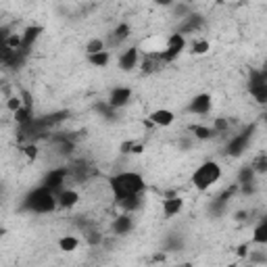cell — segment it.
I'll use <instances>...</instances> for the list:
<instances>
[{"label": "cell", "instance_id": "29", "mask_svg": "<svg viewBox=\"0 0 267 267\" xmlns=\"http://www.w3.org/2000/svg\"><path fill=\"white\" fill-rule=\"evenodd\" d=\"M23 152H25V157L29 159V161H33L38 157V146H33V144H29V146H25L23 148Z\"/></svg>", "mask_w": 267, "mask_h": 267}, {"label": "cell", "instance_id": "24", "mask_svg": "<svg viewBox=\"0 0 267 267\" xmlns=\"http://www.w3.org/2000/svg\"><path fill=\"white\" fill-rule=\"evenodd\" d=\"M190 131L194 134V138H196V140H209V138L213 136V131H215V129L205 127V125H192Z\"/></svg>", "mask_w": 267, "mask_h": 267}, {"label": "cell", "instance_id": "36", "mask_svg": "<svg viewBox=\"0 0 267 267\" xmlns=\"http://www.w3.org/2000/svg\"><path fill=\"white\" fill-rule=\"evenodd\" d=\"M265 123H267V113H265Z\"/></svg>", "mask_w": 267, "mask_h": 267}, {"label": "cell", "instance_id": "16", "mask_svg": "<svg viewBox=\"0 0 267 267\" xmlns=\"http://www.w3.org/2000/svg\"><path fill=\"white\" fill-rule=\"evenodd\" d=\"M129 33H131L129 25H127V23H119V25L113 29V33H111V44H113V46H115V44H121L123 40L129 38Z\"/></svg>", "mask_w": 267, "mask_h": 267}, {"label": "cell", "instance_id": "9", "mask_svg": "<svg viewBox=\"0 0 267 267\" xmlns=\"http://www.w3.org/2000/svg\"><path fill=\"white\" fill-rule=\"evenodd\" d=\"M129 98H131V90L129 88H115L109 96L107 103L117 111V109H123L127 103H129Z\"/></svg>", "mask_w": 267, "mask_h": 267}, {"label": "cell", "instance_id": "21", "mask_svg": "<svg viewBox=\"0 0 267 267\" xmlns=\"http://www.w3.org/2000/svg\"><path fill=\"white\" fill-rule=\"evenodd\" d=\"M13 115H15V121H17L19 125H25V123H29V121L33 119V117H31V107H29V105H21Z\"/></svg>", "mask_w": 267, "mask_h": 267}, {"label": "cell", "instance_id": "12", "mask_svg": "<svg viewBox=\"0 0 267 267\" xmlns=\"http://www.w3.org/2000/svg\"><path fill=\"white\" fill-rule=\"evenodd\" d=\"M42 31H44V29H42L40 25H29V27L21 33V36H23V48H21V50L27 52V50L33 46V42H36V40L40 38V33H42Z\"/></svg>", "mask_w": 267, "mask_h": 267}, {"label": "cell", "instance_id": "35", "mask_svg": "<svg viewBox=\"0 0 267 267\" xmlns=\"http://www.w3.org/2000/svg\"><path fill=\"white\" fill-rule=\"evenodd\" d=\"M182 3H186V5H188V3H194V0H182Z\"/></svg>", "mask_w": 267, "mask_h": 267}, {"label": "cell", "instance_id": "10", "mask_svg": "<svg viewBox=\"0 0 267 267\" xmlns=\"http://www.w3.org/2000/svg\"><path fill=\"white\" fill-rule=\"evenodd\" d=\"M174 121H176V115L169 109H157V111L150 113V123H155L159 127H167V125H171Z\"/></svg>", "mask_w": 267, "mask_h": 267}, {"label": "cell", "instance_id": "11", "mask_svg": "<svg viewBox=\"0 0 267 267\" xmlns=\"http://www.w3.org/2000/svg\"><path fill=\"white\" fill-rule=\"evenodd\" d=\"M56 198H59V207H63V209H71V207L78 205L80 194H78L75 190H65V188H63V190L56 194Z\"/></svg>", "mask_w": 267, "mask_h": 267}, {"label": "cell", "instance_id": "22", "mask_svg": "<svg viewBox=\"0 0 267 267\" xmlns=\"http://www.w3.org/2000/svg\"><path fill=\"white\" fill-rule=\"evenodd\" d=\"M78 246H80V240H78L75 236H63V238L59 240V249L65 251V253H73Z\"/></svg>", "mask_w": 267, "mask_h": 267}, {"label": "cell", "instance_id": "32", "mask_svg": "<svg viewBox=\"0 0 267 267\" xmlns=\"http://www.w3.org/2000/svg\"><path fill=\"white\" fill-rule=\"evenodd\" d=\"M155 3H157L159 7H174L176 0H155Z\"/></svg>", "mask_w": 267, "mask_h": 267}, {"label": "cell", "instance_id": "8", "mask_svg": "<svg viewBox=\"0 0 267 267\" xmlns=\"http://www.w3.org/2000/svg\"><path fill=\"white\" fill-rule=\"evenodd\" d=\"M65 176H67V169H52L46 178H44V186L50 188L54 194H59L63 190V184H65Z\"/></svg>", "mask_w": 267, "mask_h": 267}, {"label": "cell", "instance_id": "14", "mask_svg": "<svg viewBox=\"0 0 267 267\" xmlns=\"http://www.w3.org/2000/svg\"><path fill=\"white\" fill-rule=\"evenodd\" d=\"M131 227H134V221H131L129 213L119 215V217L115 219V223H113V232H115V234H119V236H125V234H127Z\"/></svg>", "mask_w": 267, "mask_h": 267}, {"label": "cell", "instance_id": "18", "mask_svg": "<svg viewBox=\"0 0 267 267\" xmlns=\"http://www.w3.org/2000/svg\"><path fill=\"white\" fill-rule=\"evenodd\" d=\"M109 61H111V52L109 50H100V52L88 54V63L94 65V67H107Z\"/></svg>", "mask_w": 267, "mask_h": 267}, {"label": "cell", "instance_id": "37", "mask_svg": "<svg viewBox=\"0 0 267 267\" xmlns=\"http://www.w3.org/2000/svg\"><path fill=\"white\" fill-rule=\"evenodd\" d=\"M265 67H267V61H265Z\"/></svg>", "mask_w": 267, "mask_h": 267}, {"label": "cell", "instance_id": "13", "mask_svg": "<svg viewBox=\"0 0 267 267\" xmlns=\"http://www.w3.org/2000/svg\"><path fill=\"white\" fill-rule=\"evenodd\" d=\"M182 207H184V200L180 196H171L163 203V213H165V217H174L182 211Z\"/></svg>", "mask_w": 267, "mask_h": 267}, {"label": "cell", "instance_id": "7", "mask_svg": "<svg viewBox=\"0 0 267 267\" xmlns=\"http://www.w3.org/2000/svg\"><path fill=\"white\" fill-rule=\"evenodd\" d=\"M140 63V50L138 48H127L121 56H119V69L121 71H134Z\"/></svg>", "mask_w": 267, "mask_h": 267}, {"label": "cell", "instance_id": "33", "mask_svg": "<svg viewBox=\"0 0 267 267\" xmlns=\"http://www.w3.org/2000/svg\"><path fill=\"white\" fill-rule=\"evenodd\" d=\"M244 215H246V213H244V211H240V213H236V219H238V221H242V219H244Z\"/></svg>", "mask_w": 267, "mask_h": 267}, {"label": "cell", "instance_id": "15", "mask_svg": "<svg viewBox=\"0 0 267 267\" xmlns=\"http://www.w3.org/2000/svg\"><path fill=\"white\" fill-rule=\"evenodd\" d=\"M200 25H203V17L200 15H194V13H190V15H186L184 17V21H182V27H180V31L182 33H188V31H196Z\"/></svg>", "mask_w": 267, "mask_h": 267}, {"label": "cell", "instance_id": "25", "mask_svg": "<svg viewBox=\"0 0 267 267\" xmlns=\"http://www.w3.org/2000/svg\"><path fill=\"white\" fill-rule=\"evenodd\" d=\"M251 167L255 169V174H267V155H265V152L257 155V157L253 159Z\"/></svg>", "mask_w": 267, "mask_h": 267}, {"label": "cell", "instance_id": "20", "mask_svg": "<svg viewBox=\"0 0 267 267\" xmlns=\"http://www.w3.org/2000/svg\"><path fill=\"white\" fill-rule=\"evenodd\" d=\"M253 242H255V244H267V217L255 227V232H253Z\"/></svg>", "mask_w": 267, "mask_h": 267}, {"label": "cell", "instance_id": "4", "mask_svg": "<svg viewBox=\"0 0 267 267\" xmlns=\"http://www.w3.org/2000/svg\"><path fill=\"white\" fill-rule=\"evenodd\" d=\"M184 48H186L184 33H182V31H176V33H171V36L167 38V46H165V50L159 52V54H161L163 63H171V61H176V59L184 52Z\"/></svg>", "mask_w": 267, "mask_h": 267}, {"label": "cell", "instance_id": "6", "mask_svg": "<svg viewBox=\"0 0 267 267\" xmlns=\"http://www.w3.org/2000/svg\"><path fill=\"white\" fill-rule=\"evenodd\" d=\"M211 107H213V98H211V94H196L192 100H190V105H188V111L192 113V115H207L209 111H211Z\"/></svg>", "mask_w": 267, "mask_h": 267}, {"label": "cell", "instance_id": "17", "mask_svg": "<svg viewBox=\"0 0 267 267\" xmlns=\"http://www.w3.org/2000/svg\"><path fill=\"white\" fill-rule=\"evenodd\" d=\"M119 205H121V209H123L125 213H131V211H138V209L142 207V198H140V194L127 196V198H121V200H119Z\"/></svg>", "mask_w": 267, "mask_h": 267}, {"label": "cell", "instance_id": "31", "mask_svg": "<svg viewBox=\"0 0 267 267\" xmlns=\"http://www.w3.org/2000/svg\"><path fill=\"white\" fill-rule=\"evenodd\" d=\"M227 129V121L225 119H215V131H225Z\"/></svg>", "mask_w": 267, "mask_h": 267}, {"label": "cell", "instance_id": "27", "mask_svg": "<svg viewBox=\"0 0 267 267\" xmlns=\"http://www.w3.org/2000/svg\"><path fill=\"white\" fill-rule=\"evenodd\" d=\"M209 48H211V44H209L207 40H196V42L192 44V54H207Z\"/></svg>", "mask_w": 267, "mask_h": 267}, {"label": "cell", "instance_id": "5", "mask_svg": "<svg viewBox=\"0 0 267 267\" xmlns=\"http://www.w3.org/2000/svg\"><path fill=\"white\" fill-rule=\"evenodd\" d=\"M253 131H255V127L251 125V127H246L244 131L236 134V136H234V138L227 142L225 152H227L230 157H240V155H244V150H246V148H249V144H251Z\"/></svg>", "mask_w": 267, "mask_h": 267}, {"label": "cell", "instance_id": "26", "mask_svg": "<svg viewBox=\"0 0 267 267\" xmlns=\"http://www.w3.org/2000/svg\"><path fill=\"white\" fill-rule=\"evenodd\" d=\"M100 50H105V40H100V38H94L86 44V54H94V52H100Z\"/></svg>", "mask_w": 267, "mask_h": 267}, {"label": "cell", "instance_id": "23", "mask_svg": "<svg viewBox=\"0 0 267 267\" xmlns=\"http://www.w3.org/2000/svg\"><path fill=\"white\" fill-rule=\"evenodd\" d=\"M255 169L251 165H244L242 169L238 171V186H242V184H253V180H255Z\"/></svg>", "mask_w": 267, "mask_h": 267}, {"label": "cell", "instance_id": "19", "mask_svg": "<svg viewBox=\"0 0 267 267\" xmlns=\"http://www.w3.org/2000/svg\"><path fill=\"white\" fill-rule=\"evenodd\" d=\"M251 96L257 100L259 105H267V82L263 84H257V86H251Z\"/></svg>", "mask_w": 267, "mask_h": 267}, {"label": "cell", "instance_id": "30", "mask_svg": "<svg viewBox=\"0 0 267 267\" xmlns=\"http://www.w3.org/2000/svg\"><path fill=\"white\" fill-rule=\"evenodd\" d=\"M21 105H23V103H21V98H19V96H13V98H9V103H7V107H9L13 113H15V111H17Z\"/></svg>", "mask_w": 267, "mask_h": 267}, {"label": "cell", "instance_id": "3", "mask_svg": "<svg viewBox=\"0 0 267 267\" xmlns=\"http://www.w3.org/2000/svg\"><path fill=\"white\" fill-rule=\"evenodd\" d=\"M219 180H221V167L215 161L200 163V167H196V171L192 174V184L196 190H209Z\"/></svg>", "mask_w": 267, "mask_h": 267}, {"label": "cell", "instance_id": "2", "mask_svg": "<svg viewBox=\"0 0 267 267\" xmlns=\"http://www.w3.org/2000/svg\"><path fill=\"white\" fill-rule=\"evenodd\" d=\"M56 207H59L56 194H54L50 188H46L44 184H42L40 188H36V190H31V192L25 196V200H23V209H27V211H31V213H40V215L52 213Z\"/></svg>", "mask_w": 267, "mask_h": 267}, {"label": "cell", "instance_id": "1", "mask_svg": "<svg viewBox=\"0 0 267 267\" xmlns=\"http://www.w3.org/2000/svg\"><path fill=\"white\" fill-rule=\"evenodd\" d=\"M109 186H111V192L117 200L121 198H127V196H136V194H142L146 184H144V178L140 174H134V171H121L117 176H113L109 180Z\"/></svg>", "mask_w": 267, "mask_h": 267}, {"label": "cell", "instance_id": "34", "mask_svg": "<svg viewBox=\"0 0 267 267\" xmlns=\"http://www.w3.org/2000/svg\"><path fill=\"white\" fill-rule=\"evenodd\" d=\"M238 255L244 257V255H246V246H240V249H238Z\"/></svg>", "mask_w": 267, "mask_h": 267}, {"label": "cell", "instance_id": "28", "mask_svg": "<svg viewBox=\"0 0 267 267\" xmlns=\"http://www.w3.org/2000/svg\"><path fill=\"white\" fill-rule=\"evenodd\" d=\"M142 150H144V146H142V144H138V142H125V144H121V152L140 155Z\"/></svg>", "mask_w": 267, "mask_h": 267}]
</instances>
